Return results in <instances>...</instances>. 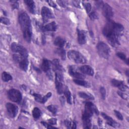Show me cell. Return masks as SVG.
I'll return each mask as SVG.
<instances>
[{
	"label": "cell",
	"instance_id": "6da1fadb",
	"mask_svg": "<svg viewBox=\"0 0 129 129\" xmlns=\"http://www.w3.org/2000/svg\"><path fill=\"white\" fill-rule=\"evenodd\" d=\"M123 27L119 23H116L111 20H108L103 30L104 35L107 38L108 42L113 47L119 45V37L123 33Z\"/></svg>",
	"mask_w": 129,
	"mask_h": 129
},
{
	"label": "cell",
	"instance_id": "7a4b0ae2",
	"mask_svg": "<svg viewBox=\"0 0 129 129\" xmlns=\"http://www.w3.org/2000/svg\"><path fill=\"white\" fill-rule=\"evenodd\" d=\"M19 21L23 31L24 39L27 42H30L32 36V29L29 16L26 13H21L19 16Z\"/></svg>",
	"mask_w": 129,
	"mask_h": 129
},
{
	"label": "cell",
	"instance_id": "3957f363",
	"mask_svg": "<svg viewBox=\"0 0 129 129\" xmlns=\"http://www.w3.org/2000/svg\"><path fill=\"white\" fill-rule=\"evenodd\" d=\"M68 56L72 61L77 63H85L86 59L79 52L75 50H70L68 53Z\"/></svg>",
	"mask_w": 129,
	"mask_h": 129
},
{
	"label": "cell",
	"instance_id": "277c9868",
	"mask_svg": "<svg viewBox=\"0 0 129 129\" xmlns=\"http://www.w3.org/2000/svg\"><path fill=\"white\" fill-rule=\"evenodd\" d=\"M97 49L99 54L104 58H107L109 57L110 50L109 46L103 42H99L97 46Z\"/></svg>",
	"mask_w": 129,
	"mask_h": 129
},
{
	"label": "cell",
	"instance_id": "5b68a950",
	"mask_svg": "<svg viewBox=\"0 0 129 129\" xmlns=\"http://www.w3.org/2000/svg\"><path fill=\"white\" fill-rule=\"evenodd\" d=\"M9 98L12 101L19 103L22 100V95L19 91L16 89H11L8 92Z\"/></svg>",
	"mask_w": 129,
	"mask_h": 129
},
{
	"label": "cell",
	"instance_id": "8992f818",
	"mask_svg": "<svg viewBox=\"0 0 129 129\" xmlns=\"http://www.w3.org/2000/svg\"><path fill=\"white\" fill-rule=\"evenodd\" d=\"M93 113L97 114H99V111L96 106L91 102H86L85 103V108L83 113H85L90 116H91Z\"/></svg>",
	"mask_w": 129,
	"mask_h": 129
},
{
	"label": "cell",
	"instance_id": "52a82bcc",
	"mask_svg": "<svg viewBox=\"0 0 129 129\" xmlns=\"http://www.w3.org/2000/svg\"><path fill=\"white\" fill-rule=\"evenodd\" d=\"M11 49L12 50L15 52H18L19 54H20L26 57H28V54L27 50L23 46L16 43H13L12 44Z\"/></svg>",
	"mask_w": 129,
	"mask_h": 129
},
{
	"label": "cell",
	"instance_id": "ba28073f",
	"mask_svg": "<svg viewBox=\"0 0 129 129\" xmlns=\"http://www.w3.org/2000/svg\"><path fill=\"white\" fill-rule=\"evenodd\" d=\"M102 12L104 17L108 20H111V18L113 16V13L111 7L107 4H104L102 6Z\"/></svg>",
	"mask_w": 129,
	"mask_h": 129
},
{
	"label": "cell",
	"instance_id": "9c48e42d",
	"mask_svg": "<svg viewBox=\"0 0 129 129\" xmlns=\"http://www.w3.org/2000/svg\"><path fill=\"white\" fill-rule=\"evenodd\" d=\"M6 108L9 115L11 117H15L18 113V107L15 104L11 103H8L6 104Z\"/></svg>",
	"mask_w": 129,
	"mask_h": 129
},
{
	"label": "cell",
	"instance_id": "30bf717a",
	"mask_svg": "<svg viewBox=\"0 0 129 129\" xmlns=\"http://www.w3.org/2000/svg\"><path fill=\"white\" fill-rule=\"evenodd\" d=\"M41 15L43 22L46 23L50 19L53 18V15L51 11L46 7H43L41 10Z\"/></svg>",
	"mask_w": 129,
	"mask_h": 129
},
{
	"label": "cell",
	"instance_id": "8fae6325",
	"mask_svg": "<svg viewBox=\"0 0 129 129\" xmlns=\"http://www.w3.org/2000/svg\"><path fill=\"white\" fill-rule=\"evenodd\" d=\"M69 73L72 77L79 79H83L85 78L84 75L79 72L73 66H70L69 69Z\"/></svg>",
	"mask_w": 129,
	"mask_h": 129
},
{
	"label": "cell",
	"instance_id": "7c38bea8",
	"mask_svg": "<svg viewBox=\"0 0 129 129\" xmlns=\"http://www.w3.org/2000/svg\"><path fill=\"white\" fill-rule=\"evenodd\" d=\"M78 31V40L80 44H84L87 41V34L86 31L84 30H80L79 29Z\"/></svg>",
	"mask_w": 129,
	"mask_h": 129
},
{
	"label": "cell",
	"instance_id": "4fadbf2b",
	"mask_svg": "<svg viewBox=\"0 0 129 129\" xmlns=\"http://www.w3.org/2000/svg\"><path fill=\"white\" fill-rule=\"evenodd\" d=\"M102 116L103 117V118L106 120V122L108 124H109L110 126H112L113 127H117L119 126V124L117 122H115L112 118H111L110 116H108L106 114L104 113H102Z\"/></svg>",
	"mask_w": 129,
	"mask_h": 129
},
{
	"label": "cell",
	"instance_id": "5bb4252c",
	"mask_svg": "<svg viewBox=\"0 0 129 129\" xmlns=\"http://www.w3.org/2000/svg\"><path fill=\"white\" fill-rule=\"evenodd\" d=\"M80 70L83 73L85 74L90 75V76H93L94 75V70L89 66H87V65L83 66L80 68Z\"/></svg>",
	"mask_w": 129,
	"mask_h": 129
},
{
	"label": "cell",
	"instance_id": "9a60e30c",
	"mask_svg": "<svg viewBox=\"0 0 129 129\" xmlns=\"http://www.w3.org/2000/svg\"><path fill=\"white\" fill-rule=\"evenodd\" d=\"M82 119L83 120L84 127L86 128H90L91 127V117L86 114H83Z\"/></svg>",
	"mask_w": 129,
	"mask_h": 129
},
{
	"label": "cell",
	"instance_id": "2e32d148",
	"mask_svg": "<svg viewBox=\"0 0 129 129\" xmlns=\"http://www.w3.org/2000/svg\"><path fill=\"white\" fill-rule=\"evenodd\" d=\"M56 29L57 26L54 22H51L42 27V29L44 31H55L56 30Z\"/></svg>",
	"mask_w": 129,
	"mask_h": 129
},
{
	"label": "cell",
	"instance_id": "e0dca14e",
	"mask_svg": "<svg viewBox=\"0 0 129 129\" xmlns=\"http://www.w3.org/2000/svg\"><path fill=\"white\" fill-rule=\"evenodd\" d=\"M19 64L20 69L24 71L27 70L28 66V61L27 57H23L19 62Z\"/></svg>",
	"mask_w": 129,
	"mask_h": 129
},
{
	"label": "cell",
	"instance_id": "ac0fdd59",
	"mask_svg": "<svg viewBox=\"0 0 129 129\" xmlns=\"http://www.w3.org/2000/svg\"><path fill=\"white\" fill-rule=\"evenodd\" d=\"M52 68L54 71H60L62 70V68L59 63V60L57 59H54L52 62Z\"/></svg>",
	"mask_w": 129,
	"mask_h": 129
},
{
	"label": "cell",
	"instance_id": "d6986e66",
	"mask_svg": "<svg viewBox=\"0 0 129 129\" xmlns=\"http://www.w3.org/2000/svg\"><path fill=\"white\" fill-rule=\"evenodd\" d=\"M50 61L46 59H44L43 60L42 64H41V69L44 72H48L50 70Z\"/></svg>",
	"mask_w": 129,
	"mask_h": 129
},
{
	"label": "cell",
	"instance_id": "ffe728a7",
	"mask_svg": "<svg viewBox=\"0 0 129 129\" xmlns=\"http://www.w3.org/2000/svg\"><path fill=\"white\" fill-rule=\"evenodd\" d=\"M24 3L27 6L29 11L32 13H34L35 12V9L34 2L33 1L26 0V1H24Z\"/></svg>",
	"mask_w": 129,
	"mask_h": 129
},
{
	"label": "cell",
	"instance_id": "44dd1931",
	"mask_svg": "<svg viewBox=\"0 0 129 129\" xmlns=\"http://www.w3.org/2000/svg\"><path fill=\"white\" fill-rule=\"evenodd\" d=\"M55 86H56V89L57 90L58 93L59 94H61L63 91L62 81H59L56 79H55Z\"/></svg>",
	"mask_w": 129,
	"mask_h": 129
},
{
	"label": "cell",
	"instance_id": "7402d4cb",
	"mask_svg": "<svg viewBox=\"0 0 129 129\" xmlns=\"http://www.w3.org/2000/svg\"><path fill=\"white\" fill-rule=\"evenodd\" d=\"M54 44L59 47H62L65 44V40L60 37H57L55 39Z\"/></svg>",
	"mask_w": 129,
	"mask_h": 129
},
{
	"label": "cell",
	"instance_id": "603a6c76",
	"mask_svg": "<svg viewBox=\"0 0 129 129\" xmlns=\"http://www.w3.org/2000/svg\"><path fill=\"white\" fill-rule=\"evenodd\" d=\"M79 95L80 97L84 98L85 99L87 100H93L94 97L93 96L91 95L90 94H88L84 92H79Z\"/></svg>",
	"mask_w": 129,
	"mask_h": 129
},
{
	"label": "cell",
	"instance_id": "cb8c5ba5",
	"mask_svg": "<svg viewBox=\"0 0 129 129\" xmlns=\"http://www.w3.org/2000/svg\"><path fill=\"white\" fill-rule=\"evenodd\" d=\"M74 82L77 85H80V86H82L84 87H90V85L87 82L85 81L82 80V79H76L74 80Z\"/></svg>",
	"mask_w": 129,
	"mask_h": 129
},
{
	"label": "cell",
	"instance_id": "d4e9b609",
	"mask_svg": "<svg viewBox=\"0 0 129 129\" xmlns=\"http://www.w3.org/2000/svg\"><path fill=\"white\" fill-rule=\"evenodd\" d=\"M63 91H64V94L66 97L68 102L70 104H72V98H71V94L70 91H69V90L67 87H66V89H64V90Z\"/></svg>",
	"mask_w": 129,
	"mask_h": 129
},
{
	"label": "cell",
	"instance_id": "484cf974",
	"mask_svg": "<svg viewBox=\"0 0 129 129\" xmlns=\"http://www.w3.org/2000/svg\"><path fill=\"white\" fill-rule=\"evenodd\" d=\"M2 78L4 82H8L12 79V76L8 73L4 72L2 75Z\"/></svg>",
	"mask_w": 129,
	"mask_h": 129
},
{
	"label": "cell",
	"instance_id": "4316f807",
	"mask_svg": "<svg viewBox=\"0 0 129 129\" xmlns=\"http://www.w3.org/2000/svg\"><path fill=\"white\" fill-rule=\"evenodd\" d=\"M32 114L34 118L37 119L41 115V112L40 109L37 107H35L32 111Z\"/></svg>",
	"mask_w": 129,
	"mask_h": 129
},
{
	"label": "cell",
	"instance_id": "83f0119b",
	"mask_svg": "<svg viewBox=\"0 0 129 129\" xmlns=\"http://www.w3.org/2000/svg\"><path fill=\"white\" fill-rule=\"evenodd\" d=\"M64 122L66 126L67 127V128H76V123L74 121H70L69 120H66Z\"/></svg>",
	"mask_w": 129,
	"mask_h": 129
},
{
	"label": "cell",
	"instance_id": "f1b7e54d",
	"mask_svg": "<svg viewBox=\"0 0 129 129\" xmlns=\"http://www.w3.org/2000/svg\"><path fill=\"white\" fill-rule=\"evenodd\" d=\"M56 53H57L62 59H64L66 58V52H65V50L63 48H62L61 47H60L56 50Z\"/></svg>",
	"mask_w": 129,
	"mask_h": 129
},
{
	"label": "cell",
	"instance_id": "f546056e",
	"mask_svg": "<svg viewBox=\"0 0 129 129\" xmlns=\"http://www.w3.org/2000/svg\"><path fill=\"white\" fill-rule=\"evenodd\" d=\"M111 83H112V84L114 86L117 87L118 88L120 87L122 84H123V82L120 81H118V80H114V79H113L111 81Z\"/></svg>",
	"mask_w": 129,
	"mask_h": 129
},
{
	"label": "cell",
	"instance_id": "4dcf8cb0",
	"mask_svg": "<svg viewBox=\"0 0 129 129\" xmlns=\"http://www.w3.org/2000/svg\"><path fill=\"white\" fill-rule=\"evenodd\" d=\"M35 98V99L36 101L38 102H41L42 103V99L43 97H42L41 95L38 94H36V93H34L32 94Z\"/></svg>",
	"mask_w": 129,
	"mask_h": 129
},
{
	"label": "cell",
	"instance_id": "1f68e13d",
	"mask_svg": "<svg viewBox=\"0 0 129 129\" xmlns=\"http://www.w3.org/2000/svg\"><path fill=\"white\" fill-rule=\"evenodd\" d=\"M47 109L49 110L50 112H51L53 114H55L57 112V108L55 106L52 105H50L47 106Z\"/></svg>",
	"mask_w": 129,
	"mask_h": 129
},
{
	"label": "cell",
	"instance_id": "d6a6232c",
	"mask_svg": "<svg viewBox=\"0 0 129 129\" xmlns=\"http://www.w3.org/2000/svg\"><path fill=\"white\" fill-rule=\"evenodd\" d=\"M87 13H90V11L91 10V5L90 3H85L83 4Z\"/></svg>",
	"mask_w": 129,
	"mask_h": 129
},
{
	"label": "cell",
	"instance_id": "836d02e7",
	"mask_svg": "<svg viewBox=\"0 0 129 129\" xmlns=\"http://www.w3.org/2000/svg\"><path fill=\"white\" fill-rule=\"evenodd\" d=\"M1 22L4 24H6V25H9L10 23L9 19L7 18H5V17H1Z\"/></svg>",
	"mask_w": 129,
	"mask_h": 129
},
{
	"label": "cell",
	"instance_id": "e575fe53",
	"mask_svg": "<svg viewBox=\"0 0 129 129\" xmlns=\"http://www.w3.org/2000/svg\"><path fill=\"white\" fill-rule=\"evenodd\" d=\"M118 94L123 99H125V100H128V95L124 93H122V92H119L118 91Z\"/></svg>",
	"mask_w": 129,
	"mask_h": 129
},
{
	"label": "cell",
	"instance_id": "d590c367",
	"mask_svg": "<svg viewBox=\"0 0 129 129\" xmlns=\"http://www.w3.org/2000/svg\"><path fill=\"white\" fill-rule=\"evenodd\" d=\"M116 55L119 57L120 58V59L125 61V60H127V59H126V56L124 54H123V53H121V52H118L116 53Z\"/></svg>",
	"mask_w": 129,
	"mask_h": 129
},
{
	"label": "cell",
	"instance_id": "8d00e7d4",
	"mask_svg": "<svg viewBox=\"0 0 129 129\" xmlns=\"http://www.w3.org/2000/svg\"><path fill=\"white\" fill-rule=\"evenodd\" d=\"M100 90V93H101V94L102 98L103 99H104L105 98V96H106V91H105V89L103 87H101Z\"/></svg>",
	"mask_w": 129,
	"mask_h": 129
},
{
	"label": "cell",
	"instance_id": "74e56055",
	"mask_svg": "<svg viewBox=\"0 0 129 129\" xmlns=\"http://www.w3.org/2000/svg\"><path fill=\"white\" fill-rule=\"evenodd\" d=\"M51 96V92H48L45 96H44V97H43V99H42V103H45V102L47 101V100Z\"/></svg>",
	"mask_w": 129,
	"mask_h": 129
},
{
	"label": "cell",
	"instance_id": "f35d334b",
	"mask_svg": "<svg viewBox=\"0 0 129 129\" xmlns=\"http://www.w3.org/2000/svg\"><path fill=\"white\" fill-rule=\"evenodd\" d=\"M114 113L115 114V115L116 116V117L120 120H122L123 119V116L122 115V114L118 111L117 110H114Z\"/></svg>",
	"mask_w": 129,
	"mask_h": 129
},
{
	"label": "cell",
	"instance_id": "ab89813d",
	"mask_svg": "<svg viewBox=\"0 0 129 129\" xmlns=\"http://www.w3.org/2000/svg\"><path fill=\"white\" fill-rule=\"evenodd\" d=\"M89 17L92 20H95V19H97V15L94 12L91 13L89 14Z\"/></svg>",
	"mask_w": 129,
	"mask_h": 129
},
{
	"label": "cell",
	"instance_id": "60d3db41",
	"mask_svg": "<svg viewBox=\"0 0 129 129\" xmlns=\"http://www.w3.org/2000/svg\"><path fill=\"white\" fill-rule=\"evenodd\" d=\"M48 123L51 124V125H53V124H55L57 122V119L56 118H52L49 119L48 120Z\"/></svg>",
	"mask_w": 129,
	"mask_h": 129
},
{
	"label": "cell",
	"instance_id": "b9f144b4",
	"mask_svg": "<svg viewBox=\"0 0 129 129\" xmlns=\"http://www.w3.org/2000/svg\"><path fill=\"white\" fill-rule=\"evenodd\" d=\"M57 2L58 3V4L63 7H65L66 6V5L68 4L67 2V1H57Z\"/></svg>",
	"mask_w": 129,
	"mask_h": 129
},
{
	"label": "cell",
	"instance_id": "7bdbcfd3",
	"mask_svg": "<svg viewBox=\"0 0 129 129\" xmlns=\"http://www.w3.org/2000/svg\"><path fill=\"white\" fill-rule=\"evenodd\" d=\"M12 3V7L13 9H18L19 4L16 1H11Z\"/></svg>",
	"mask_w": 129,
	"mask_h": 129
},
{
	"label": "cell",
	"instance_id": "ee69618b",
	"mask_svg": "<svg viewBox=\"0 0 129 129\" xmlns=\"http://www.w3.org/2000/svg\"><path fill=\"white\" fill-rule=\"evenodd\" d=\"M41 123L43 124V125H44V126H45L46 127H47V128H55V127H54V126H51V124H48V123H46V122H42Z\"/></svg>",
	"mask_w": 129,
	"mask_h": 129
},
{
	"label": "cell",
	"instance_id": "f6af8a7d",
	"mask_svg": "<svg viewBox=\"0 0 129 129\" xmlns=\"http://www.w3.org/2000/svg\"><path fill=\"white\" fill-rule=\"evenodd\" d=\"M47 2L48 3V4L49 5V6H50L51 7H53V8H56V4L53 2V1H47Z\"/></svg>",
	"mask_w": 129,
	"mask_h": 129
},
{
	"label": "cell",
	"instance_id": "bcb514c9",
	"mask_svg": "<svg viewBox=\"0 0 129 129\" xmlns=\"http://www.w3.org/2000/svg\"><path fill=\"white\" fill-rule=\"evenodd\" d=\"M73 3H74V5L76 7H78V8H80V4H79V3H80L79 1H73Z\"/></svg>",
	"mask_w": 129,
	"mask_h": 129
}]
</instances>
